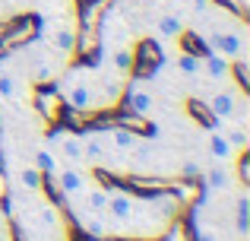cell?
Masks as SVG:
<instances>
[{"instance_id":"6da1fadb","label":"cell","mask_w":250,"mask_h":241,"mask_svg":"<svg viewBox=\"0 0 250 241\" xmlns=\"http://www.w3.org/2000/svg\"><path fill=\"white\" fill-rule=\"evenodd\" d=\"M162 67V48L152 38H140L136 48L130 51V80H152Z\"/></svg>"},{"instance_id":"7a4b0ae2","label":"cell","mask_w":250,"mask_h":241,"mask_svg":"<svg viewBox=\"0 0 250 241\" xmlns=\"http://www.w3.org/2000/svg\"><path fill=\"white\" fill-rule=\"evenodd\" d=\"M38 32H42V19H38L35 13L6 19V32H3V38H0V51H3V54H13L16 48H25Z\"/></svg>"},{"instance_id":"3957f363","label":"cell","mask_w":250,"mask_h":241,"mask_svg":"<svg viewBox=\"0 0 250 241\" xmlns=\"http://www.w3.org/2000/svg\"><path fill=\"white\" fill-rule=\"evenodd\" d=\"M121 178V187L143 200H155V197H165V194L174 191L177 178H159V175H117Z\"/></svg>"},{"instance_id":"277c9868","label":"cell","mask_w":250,"mask_h":241,"mask_svg":"<svg viewBox=\"0 0 250 241\" xmlns=\"http://www.w3.org/2000/svg\"><path fill=\"white\" fill-rule=\"evenodd\" d=\"M32 105H35V111L44 118V124L54 127V130H57V124H61L63 111H67V99L57 92L54 83H38L35 95H32Z\"/></svg>"},{"instance_id":"5b68a950","label":"cell","mask_w":250,"mask_h":241,"mask_svg":"<svg viewBox=\"0 0 250 241\" xmlns=\"http://www.w3.org/2000/svg\"><path fill=\"white\" fill-rule=\"evenodd\" d=\"M70 54L76 57V64H89V67H95V64L102 61V42H98L95 25L80 22V32H76V42H73V51H70Z\"/></svg>"},{"instance_id":"8992f818","label":"cell","mask_w":250,"mask_h":241,"mask_svg":"<svg viewBox=\"0 0 250 241\" xmlns=\"http://www.w3.org/2000/svg\"><path fill=\"white\" fill-rule=\"evenodd\" d=\"M111 127H121V130H130L133 136H146L152 140L155 136V124L149 121V114H136V111H127V108H114V118H111Z\"/></svg>"},{"instance_id":"52a82bcc","label":"cell","mask_w":250,"mask_h":241,"mask_svg":"<svg viewBox=\"0 0 250 241\" xmlns=\"http://www.w3.org/2000/svg\"><path fill=\"white\" fill-rule=\"evenodd\" d=\"M209 51L219 57H225V61H231V57H241L244 54V38L234 35V32H212L209 35Z\"/></svg>"},{"instance_id":"ba28073f","label":"cell","mask_w":250,"mask_h":241,"mask_svg":"<svg viewBox=\"0 0 250 241\" xmlns=\"http://www.w3.org/2000/svg\"><path fill=\"white\" fill-rule=\"evenodd\" d=\"M174 42H177V48H181V54H193V57H200V61H203L206 54H212V51H209V44L203 42V38L196 35V32H187V29H181V32H177V38H174Z\"/></svg>"},{"instance_id":"9c48e42d","label":"cell","mask_w":250,"mask_h":241,"mask_svg":"<svg viewBox=\"0 0 250 241\" xmlns=\"http://www.w3.org/2000/svg\"><path fill=\"white\" fill-rule=\"evenodd\" d=\"M184 108H187V114H190V118H193L196 124H200L203 130H215L219 118L209 111V105H206L203 99H187V102H184Z\"/></svg>"},{"instance_id":"30bf717a","label":"cell","mask_w":250,"mask_h":241,"mask_svg":"<svg viewBox=\"0 0 250 241\" xmlns=\"http://www.w3.org/2000/svg\"><path fill=\"white\" fill-rule=\"evenodd\" d=\"M228 80L238 86V92L250 95V70H247V61H238V57H231V61H228Z\"/></svg>"},{"instance_id":"8fae6325","label":"cell","mask_w":250,"mask_h":241,"mask_svg":"<svg viewBox=\"0 0 250 241\" xmlns=\"http://www.w3.org/2000/svg\"><path fill=\"white\" fill-rule=\"evenodd\" d=\"M206 105H209V111H212V114H215L219 121H222V118L228 121V118H231L234 111H238V105H234V95H228V92H215L212 99L206 102Z\"/></svg>"},{"instance_id":"7c38bea8","label":"cell","mask_w":250,"mask_h":241,"mask_svg":"<svg viewBox=\"0 0 250 241\" xmlns=\"http://www.w3.org/2000/svg\"><path fill=\"white\" fill-rule=\"evenodd\" d=\"M104 213H111L114 219H130V216H133V200H130L127 194H108V206H104Z\"/></svg>"},{"instance_id":"4fadbf2b","label":"cell","mask_w":250,"mask_h":241,"mask_svg":"<svg viewBox=\"0 0 250 241\" xmlns=\"http://www.w3.org/2000/svg\"><path fill=\"white\" fill-rule=\"evenodd\" d=\"M57 187H61L63 197H73V194H80L83 187H85V178H83L80 172H73V168H67V172L57 175Z\"/></svg>"},{"instance_id":"5bb4252c","label":"cell","mask_w":250,"mask_h":241,"mask_svg":"<svg viewBox=\"0 0 250 241\" xmlns=\"http://www.w3.org/2000/svg\"><path fill=\"white\" fill-rule=\"evenodd\" d=\"M152 95L149 92H140V89H130L127 92V111H136V114H149L152 111Z\"/></svg>"},{"instance_id":"9a60e30c","label":"cell","mask_w":250,"mask_h":241,"mask_svg":"<svg viewBox=\"0 0 250 241\" xmlns=\"http://www.w3.org/2000/svg\"><path fill=\"white\" fill-rule=\"evenodd\" d=\"M67 105H70V108H76V111H85V108H92V92H89V86H85V83H80V86L70 89Z\"/></svg>"},{"instance_id":"2e32d148","label":"cell","mask_w":250,"mask_h":241,"mask_svg":"<svg viewBox=\"0 0 250 241\" xmlns=\"http://www.w3.org/2000/svg\"><path fill=\"white\" fill-rule=\"evenodd\" d=\"M92 181H95L102 191H121V178H117V175H111L108 168H98L95 162H92Z\"/></svg>"},{"instance_id":"e0dca14e","label":"cell","mask_w":250,"mask_h":241,"mask_svg":"<svg viewBox=\"0 0 250 241\" xmlns=\"http://www.w3.org/2000/svg\"><path fill=\"white\" fill-rule=\"evenodd\" d=\"M228 181H231V178H228V172H225L222 165H212L206 175H203V184H206L209 191H225Z\"/></svg>"},{"instance_id":"ac0fdd59","label":"cell","mask_w":250,"mask_h":241,"mask_svg":"<svg viewBox=\"0 0 250 241\" xmlns=\"http://www.w3.org/2000/svg\"><path fill=\"white\" fill-rule=\"evenodd\" d=\"M203 67H206V73L212 76V80H228V61L219 54H206L203 57Z\"/></svg>"},{"instance_id":"d6986e66","label":"cell","mask_w":250,"mask_h":241,"mask_svg":"<svg viewBox=\"0 0 250 241\" xmlns=\"http://www.w3.org/2000/svg\"><path fill=\"white\" fill-rule=\"evenodd\" d=\"M61 153H63V159H70V162H83V136H80V133L63 136Z\"/></svg>"},{"instance_id":"ffe728a7","label":"cell","mask_w":250,"mask_h":241,"mask_svg":"<svg viewBox=\"0 0 250 241\" xmlns=\"http://www.w3.org/2000/svg\"><path fill=\"white\" fill-rule=\"evenodd\" d=\"M209 153L215 155L219 162H225L228 155H231V143L225 140L222 133H215V130H209Z\"/></svg>"},{"instance_id":"44dd1931","label":"cell","mask_w":250,"mask_h":241,"mask_svg":"<svg viewBox=\"0 0 250 241\" xmlns=\"http://www.w3.org/2000/svg\"><path fill=\"white\" fill-rule=\"evenodd\" d=\"M104 155V146L98 136H85L83 133V162H98Z\"/></svg>"},{"instance_id":"7402d4cb","label":"cell","mask_w":250,"mask_h":241,"mask_svg":"<svg viewBox=\"0 0 250 241\" xmlns=\"http://www.w3.org/2000/svg\"><path fill=\"white\" fill-rule=\"evenodd\" d=\"M247 216H250V200H247V194H241L238 210H234V222H238V235H241V238H247V229H250Z\"/></svg>"},{"instance_id":"603a6c76","label":"cell","mask_w":250,"mask_h":241,"mask_svg":"<svg viewBox=\"0 0 250 241\" xmlns=\"http://www.w3.org/2000/svg\"><path fill=\"white\" fill-rule=\"evenodd\" d=\"M73 42H76V32L73 29H57L54 35H51V44H54L61 54H70V51H73Z\"/></svg>"},{"instance_id":"cb8c5ba5","label":"cell","mask_w":250,"mask_h":241,"mask_svg":"<svg viewBox=\"0 0 250 241\" xmlns=\"http://www.w3.org/2000/svg\"><path fill=\"white\" fill-rule=\"evenodd\" d=\"M155 25H159V35H165V38H177V32L184 29L181 19H177L174 13H165V16H159V22H155Z\"/></svg>"},{"instance_id":"d4e9b609","label":"cell","mask_w":250,"mask_h":241,"mask_svg":"<svg viewBox=\"0 0 250 241\" xmlns=\"http://www.w3.org/2000/svg\"><path fill=\"white\" fill-rule=\"evenodd\" d=\"M85 206H89L92 213H104V206H108V191H102V187L89 191L85 194Z\"/></svg>"},{"instance_id":"484cf974","label":"cell","mask_w":250,"mask_h":241,"mask_svg":"<svg viewBox=\"0 0 250 241\" xmlns=\"http://www.w3.org/2000/svg\"><path fill=\"white\" fill-rule=\"evenodd\" d=\"M234 168H238L241 187H250V153H247V149H241V153H238V162H234Z\"/></svg>"},{"instance_id":"4316f807","label":"cell","mask_w":250,"mask_h":241,"mask_svg":"<svg viewBox=\"0 0 250 241\" xmlns=\"http://www.w3.org/2000/svg\"><path fill=\"white\" fill-rule=\"evenodd\" d=\"M111 143H114L117 149H133V146H136V136L130 133V130H121V127H111Z\"/></svg>"},{"instance_id":"83f0119b","label":"cell","mask_w":250,"mask_h":241,"mask_svg":"<svg viewBox=\"0 0 250 241\" xmlns=\"http://www.w3.org/2000/svg\"><path fill=\"white\" fill-rule=\"evenodd\" d=\"M177 67H181V73L196 76V73H200V67H203V61H200V57H193V54H181V57H177Z\"/></svg>"},{"instance_id":"f1b7e54d","label":"cell","mask_w":250,"mask_h":241,"mask_svg":"<svg viewBox=\"0 0 250 241\" xmlns=\"http://www.w3.org/2000/svg\"><path fill=\"white\" fill-rule=\"evenodd\" d=\"M38 225L42 229H54L57 225V206H42L38 210Z\"/></svg>"},{"instance_id":"f546056e","label":"cell","mask_w":250,"mask_h":241,"mask_svg":"<svg viewBox=\"0 0 250 241\" xmlns=\"http://www.w3.org/2000/svg\"><path fill=\"white\" fill-rule=\"evenodd\" d=\"M35 168L42 175H54V155H51L48 149H42V153L35 155Z\"/></svg>"},{"instance_id":"4dcf8cb0","label":"cell","mask_w":250,"mask_h":241,"mask_svg":"<svg viewBox=\"0 0 250 241\" xmlns=\"http://www.w3.org/2000/svg\"><path fill=\"white\" fill-rule=\"evenodd\" d=\"M0 213H3L6 219L13 216V213H10V187H6V175H3V168H0Z\"/></svg>"},{"instance_id":"1f68e13d","label":"cell","mask_w":250,"mask_h":241,"mask_svg":"<svg viewBox=\"0 0 250 241\" xmlns=\"http://www.w3.org/2000/svg\"><path fill=\"white\" fill-rule=\"evenodd\" d=\"M19 178H22V184L29 187V191H38V184H42V172H38V168H22Z\"/></svg>"},{"instance_id":"d6a6232c","label":"cell","mask_w":250,"mask_h":241,"mask_svg":"<svg viewBox=\"0 0 250 241\" xmlns=\"http://www.w3.org/2000/svg\"><path fill=\"white\" fill-rule=\"evenodd\" d=\"M0 99H16V80L10 73H0Z\"/></svg>"},{"instance_id":"836d02e7","label":"cell","mask_w":250,"mask_h":241,"mask_svg":"<svg viewBox=\"0 0 250 241\" xmlns=\"http://www.w3.org/2000/svg\"><path fill=\"white\" fill-rule=\"evenodd\" d=\"M219 6H225L228 13H234L238 19H247V6H244V0H215Z\"/></svg>"},{"instance_id":"e575fe53","label":"cell","mask_w":250,"mask_h":241,"mask_svg":"<svg viewBox=\"0 0 250 241\" xmlns=\"http://www.w3.org/2000/svg\"><path fill=\"white\" fill-rule=\"evenodd\" d=\"M111 61H114V70H117V73H124V76L130 73V51H114V57H111Z\"/></svg>"},{"instance_id":"d590c367","label":"cell","mask_w":250,"mask_h":241,"mask_svg":"<svg viewBox=\"0 0 250 241\" xmlns=\"http://www.w3.org/2000/svg\"><path fill=\"white\" fill-rule=\"evenodd\" d=\"M231 146H238V149H247V136H244V130H234V133H228L225 136Z\"/></svg>"},{"instance_id":"8d00e7d4","label":"cell","mask_w":250,"mask_h":241,"mask_svg":"<svg viewBox=\"0 0 250 241\" xmlns=\"http://www.w3.org/2000/svg\"><path fill=\"white\" fill-rule=\"evenodd\" d=\"M181 178H203V175H200V168H196L193 162H187V165L181 168Z\"/></svg>"}]
</instances>
